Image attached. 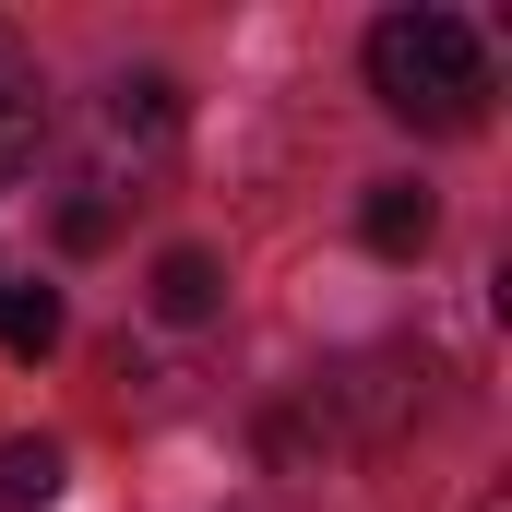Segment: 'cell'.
<instances>
[{"mask_svg":"<svg viewBox=\"0 0 512 512\" xmlns=\"http://www.w3.org/2000/svg\"><path fill=\"white\" fill-rule=\"evenodd\" d=\"M370 96H382L393 120H417V131H477V108H489V48H477V24L441 12V0L382 12V24H370Z\"/></svg>","mask_w":512,"mask_h":512,"instance_id":"obj_1","label":"cell"},{"mask_svg":"<svg viewBox=\"0 0 512 512\" xmlns=\"http://www.w3.org/2000/svg\"><path fill=\"white\" fill-rule=\"evenodd\" d=\"M36 143H48V84H36V48L0 24V191L36 167Z\"/></svg>","mask_w":512,"mask_h":512,"instance_id":"obj_2","label":"cell"},{"mask_svg":"<svg viewBox=\"0 0 512 512\" xmlns=\"http://www.w3.org/2000/svg\"><path fill=\"white\" fill-rule=\"evenodd\" d=\"M358 227H370V251H382V262H417V251H429V239H441V203H429L417 179H382Z\"/></svg>","mask_w":512,"mask_h":512,"instance_id":"obj_3","label":"cell"},{"mask_svg":"<svg viewBox=\"0 0 512 512\" xmlns=\"http://www.w3.org/2000/svg\"><path fill=\"white\" fill-rule=\"evenodd\" d=\"M143 298H155V322H215L227 274H215V251H167L155 274H143Z\"/></svg>","mask_w":512,"mask_h":512,"instance_id":"obj_4","label":"cell"},{"mask_svg":"<svg viewBox=\"0 0 512 512\" xmlns=\"http://www.w3.org/2000/svg\"><path fill=\"white\" fill-rule=\"evenodd\" d=\"M60 477H72V465H60V441H36V429H24V441H0V501H12V512H48V501H60Z\"/></svg>","mask_w":512,"mask_h":512,"instance_id":"obj_5","label":"cell"},{"mask_svg":"<svg viewBox=\"0 0 512 512\" xmlns=\"http://www.w3.org/2000/svg\"><path fill=\"white\" fill-rule=\"evenodd\" d=\"M72 322H60V286H0V346L12 358H48Z\"/></svg>","mask_w":512,"mask_h":512,"instance_id":"obj_6","label":"cell"},{"mask_svg":"<svg viewBox=\"0 0 512 512\" xmlns=\"http://www.w3.org/2000/svg\"><path fill=\"white\" fill-rule=\"evenodd\" d=\"M60 251H108V203H96V191L60 203Z\"/></svg>","mask_w":512,"mask_h":512,"instance_id":"obj_7","label":"cell"}]
</instances>
